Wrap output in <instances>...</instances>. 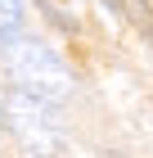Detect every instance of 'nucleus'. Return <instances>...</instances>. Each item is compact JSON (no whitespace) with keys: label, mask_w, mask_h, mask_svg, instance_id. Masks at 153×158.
Segmentation results:
<instances>
[{"label":"nucleus","mask_w":153,"mask_h":158,"mask_svg":"<svg viewBox=\"0 0 153 158\" xmlns=\"http://www.w3.org/2000/svg\"><path fill=\"white\" fill-rule=\"evenodd\" d=\"M117 5H122V14H126L131 23L153 41V9H149V0H117Z\"/></svg>","instance_id":"nucleus-4"},{"label":"nucleus","mask_w":153,"mask_h":158,"mask_svg":"<svg viewBox=\"0 0 153 158\" xmlns=\"http://www.w3.org/2000/svg\"><path fill=\"white\" fill-rule=\"evenodd\" d=\"M5 73H9L14 90H27V95L36 99H50V104H63V99L72 95V68L54 54V50L45 45V41H14L9 50H5Z\"/></svg>","instance_id":"nucleus-1"},{"label":"nucleus","mask_w":153,"mask_h":158,"mask_svg":"<svg viewBox=\"0 0 153 158\" xmlns=\"http://www.w3.org/2000/svg\"><path fill=\"white\" fill-rule=\"evenodd\" d=\"M9 131V113H5V95H0V135Z\"/></svg>","instance_id":"nucleus-5"},{"label":"nucleus","mask_w":153,"mask_h":158,"mask_svg":"<svg viewBox=\"0 0 153 158\" xmlns=\"http://www.w3.org/2000/svg\"><path fill=\"white\" fill-rule=\"evenodd\" d=\"M5 113H9V131L23 140L27 154H36V158L63 154V127H59V113H54L50 99H36L27 90H9Z\"/></svg>","instance_id":"nucleus-2"},{"label":"nucleus","mask_w":153,"mask_h":158,"mask_svg":"<svg viewBox=\"0 0 153 158\" xmlns=\"http://www.w3.org/2000/svg\"><path fill=\"white\" fill-rule=\"evenodd\" d=\"M18 27H23V0H0V45L18 36Z\"/></svg>","instance_id":"nucleus-3"}]
</instances>
